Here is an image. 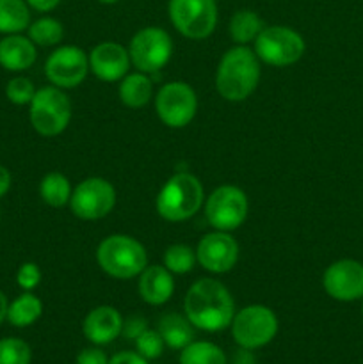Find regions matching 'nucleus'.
Instances as JSON below:
<instances>
[{"label":"nucleus","instance_id":"1","mask_svg":"<svg viewBox=\"0 0 363 364\" xmlns=\"http://www.w3.org/2000/svg\"><path fill=\"white\" fill-rule=\"evenodd\" d=\"M185 316L196 329L217 333L231 326L235 302L230 290L216 279H199L189 288L184 301Z\"/></svg>","mask_w":363,"mask_h":364},{"label":"nucleus","instance_id":"2","mask_svg":"<svg viewBox=\"0 0 363 364\" xmlns=\"http://www.w3.org/2000/svg\"><path fill=\"white\" fill-rule=\"evenodd\" d=\"M258 82L260 63L251 48L238 45L221 57L216 73V87L224 100L242 102L249 98Z\"/></svg>","mask_w":363,"mask_h":364},{"label":"nucleus","instance_id":"3","mask_svg":"<svg viewBox=\"0 0 363 364\" xmlns=\"http://www.w3.org/2000/svg\"><path fill=\"white\" fill-rule=\"evenodd\" d=\"M96 262L114 279H132L148 267V255L141 242L128 235H110L100 242Z\"/></svg>","mask_w":363,"mask_h":364},{"label":"nucleus","instance_id":"4","mask_svg":"<svg viewBox=\"0 0 363 364\" xmlns=\"http://www.w3.org/2000/svg\"><path fill=\"white\" fill-rule=\"evenodd\" d=\"M203 185L189 173L171 176L157 196V212L167 223H182L198 213L203 205Z\"/></svg>","mask_w":363,"mask_h":364},{"label":"nucleus","instance_id":"5","mask_svg":"<svg viewBox=\"0 0 363 364\" xmlns=\"http://www.w3.org/2000/svg\"><path fill=\"white\" fill-rule=\"evenodd\" d=\"M31 124L43 137L63 134L71 119V103L59 87H43L36 91L31 102Z\"/></svg>","mask_w":363,"mask_h":364},{"label":"nucleus","instance_id":"6","mask_svg":"<svg viewBox=\"0 0 363 364\" xmlns=\"http://www.w3.org/2000/svg\"><path fill=\"white\" fill-rule=\"evenodd\" d=\"M278 333V318L267 306H246L231 320V336L241 348L255 350L265 347Z\"/></svg>","mask_w":363,"mask_h":364},{"label":"nucleus","instance_id":"7","mask_svg":"<svg viewBox=\"0 0 363 364\" xmlns=\"http://www.w3.org/2000/svg\"><path fill=\"white\" fill-rule=\"evenodd\" d=\"M255 53L269 66L285 68L295 64L305 53V39L294 28L283 25L263 27L255 39Z\"/></svg>","mask_w":363,"mask_h":364},{"label":"nucleus","instance_id":"8","mask_svg":"<svg viewBox=\"0 0 363 364\" xmlns=\"http://www.w3.org/2000/svg\"><path fill=\"white\" fill-rule=\"evenodd\" d=\"M169 18L187 39H205L217 25L216 0H169Z\"/></svg>","mask_w":363,"mask_h":364},{"label":"nucleus","instance_id":"9","mask_svg":"<svg viewBox=\"0 0 363 364\" xmlns=\"http://www.w3.org/2000/svg\"><path fill=\"white\" fill-rule=\"evenodd\" d=\"M171 53H173V41L169 34L159 27H146L135 32L128 46L130 63L141 73L160 71L169 63Z\"/></svg>","mask_w":363,"mask_h":364},{"label":"nucleus","instance_id":"10","mask_svg":"<svg viewBox=\"0 0 363 364\" xmlns=\"http://www.w3.org/2000/svg\"><path fill=\"white\" fill-rule=\"evenodd\" d=\"M205 217L217 231L237 230L248 217V198L235 185H223L210 194L205 203Z\"/></svg>","mask_w":363,"mask_h":364},{"label":"nucleus","instance_id":"11","mask_svg":"<svg viewBox=\"0 0 363 364\" xmlns=\"http://www.w3.org/2000/svg\"><path fill=\"white\" fill-rule=\"evenodd\" d=\"M155 109L160 121L169 128H184L194 119L198 96L185 82H169L155 96Z\"/></svg>","mask_w":363,"mask_h":364},{"label":"nucleus","instance_id":"12","mask_svg":"<svg viewBox=\"0 0 363 364\" xmlns=\"http://www.w3.org/2000/svg\"><path fill=\"white\" fill-rule=\"evenodd\" d=\"M116 191L103 178H88L75 187L70 198V208L78 219L98 220L112 212Z\"/></svg>","mask_w":363,"mask_h":364},{"label":"nucleus","instance_id":"13","mask_svg":"<svg viewBox=\"0 0 363 364\" xmlns=\"http://www.w3.org/2000/svg\"><path fill=\"white\" fill-rule=\"evenodd\" d=\"M89 71V57L78 46H60L50 53L45 64V75L56 87L73 89L84 82Z\"/></svg>","mask_w":363,"mask_h":364},{"label":"nucleus","instance_id":"14","mask_svg":"<svg viewBox=\"0 0 363 364\" xmlns=\"http://www.w3.org/2000/svg\"><path fill=\"white\" fill-rule=\"evenodd\" d=\"M322 287L335 301H359L363 299V263L356 259L331 263L322 276Z\"/></svg>","mask_w":363,"mask_h":364},{"label":"nucleus","instance_id":"15","mask_svg":"<svg viewBox=\"0 0 363 364\" xmlns=\"http://www.w3.org/2000/svg\"><path fill=\"white\" fill-rule=\"evenodd\" d=\"M196 259L212 274L230 272L238 262V244L226 231L209 233L199 240Z\"/></svg>","mask_w":363,"mask_h":364},{"label":"nucleus","instance_id":"16","mask_svg":"<svg viewBox=\"0 0 363 364\" xmlns=\"http://www.w3.org/2000/svg\"><path fill=\"white\" fill-rule=\"evenodd\" d=\"M130 68V55L120 43H100L89 53V71L103 82H117Z\"/></svg>","mask_w":363,"mask_h":364},{"label":"nucleus","instance_id":"17","mask_svg":"<svg viewBox=\"0 0 363 364\" xmlns=\"http://www.w3.org/2000/svg\"><path fill=\"white\" fill-rule=\"evenodd\" d=\"M82 331L93 345H107L116 340L123 331V316L112 306H100L89 311Z\"/></svg>","mask_w":363,"mask_h":364},{"label":"nucleus","instance_id":"18","mask_svg":"<svg viewBox=\"0 0 363 364\" xmlns=\"http://www.w3.org/2000/svg\"><path fill=\"white\" fill-rule=\"evenodd\" d=\"M174 281L164 265L146 267L139 277V295L146 304L162 306L173 297Z\"/></svg>","mask_w":363,"mask_h":364},{"label":"nucleus","instance_id":"19","mask_svg":"<svg viewBox=\"0 0 363 364\" xmlns=\"http://www.w3.org/2000/svg\"><path fill=\"white\" fill-rule=\"evenodd\" d=\"M36 45L20 34L0 39V66L7 71H25L36 63Z\"/></svg>","mask_w":363,"mask_h":364},{"label":"nucleus","instance_id":"20","mask_svg":"<svg viewBox=\"0 0 363 364\" xmlns=\"http://www.w3.org/2000/svg\"><path fill=\"white\" fill-rule=\"evenodd\" d=\"M159 333L164 343L174 350H182L194 341V326L189 322L187 316L177 315V313H169L160 318Z\"/></svg>","mask_w":363,"mask_h":364},{"label":"nucleus","instance_id":"21","mask_svg":"<svg viewBox=\"0 0 363 364\" xmlns=\"http://www.w3.org/2000/svg\"><path fill=\"white\" fill-rule=\"evenodd\" d=\"M153 84L152 78L146 77V73H132L128 77L121 78L120 84V100L128 109H141L152 100Z\"/></svg>","mask_w":363,"mask_h":364},{"label":"nucleus","instance_id":"22","mask_svg":"<svg viewBox=\"0 0 363 364\" xmlns=\"http://www.w3.org/2000/svg\"><path fill=\"white\" fill-rule=\"evenodd\" d=\"M31 25V11L25 0H0V32L20 34Z\"/></svg>","mask_w":363,"mask_h":364},{"label":"nucleus","instance_id":"23","mask_svg":"<svg viewBox=\"0 0 363 364\" xmlns=\"http://www.w3.org/2000/svg\"><path fill=\"white\" fill-rule=\"evenodd\" d=\"M43 302L31 291H25L14 299L7 308V320L14 327H28L41 316Z\"/></svg>","mask_w":363,"mask_h":364},{"label":"nucleus","instance_id":"24","mask_svg":"<svg viewBox=\"0 0 363 364\" xmlns=\"http://www.w3.org/2000/svg\"><path fill=\"white\" fill-rule=\"evenodd\" d=\"M262 31L263 21L255 11H237L230 20V36L237 45H248V43L255 41Z\"/></svg>","mask_w":363,"mask_h":364},{"label":"nucleus","instance_id":"25","mask_svg":"<svg viewBox=\"0 0 363 364\" xmlns=\"http://www.w3.org/2000/svg\"><path fill=\"white\" fill-rule=\"evenodd\" d=\"M39 196L52 208H63L70 203V181L60 173H48L39 183Z\"/></svg>","mask_w":363,"mask_h":364},{"label":"nucleus","instance_id":"26","mask_svg":"<svg viewBox=\"0 0 363 364\" xmlns=\"http://www.w3.org/2000/svg\"><path fill=\"white\" fill-rule=\"evenodd\" d=\"M180 364H226V355L209 341H192L182 348Z\"/></svg>","mask_w":363,"mask_h":364},{"label":"nucleus","instance_id":"27","mask_svg":"<svg viewBox=\"0 0 363 364\" xmlns=\"http://www.w3.org/2000/svg\"><path fill=\"white\" fill-rule=\"evenodd\" d=\"M64 38L63 23L56 18H39L28 25V39L39 46L59 45Z\"/></svg>","mask_w":363,"mask_h":364},{"label":"nucleus","instance_id":"28","mask_svg":"<svg viewBox=\"0 0 363 364\" xmlns=\"http://www.w3.org/2000/svg\"><path fill=\"white\" fill-rule=\"evenodd\" d=\"M196 251L185 244L169 245L164 252V267L171 274H187L194 269Z\"/></svg>","mask_w":363,"mask_h":364},{"label":"nucleus","instance_id":"29","mask_svg":"<svg viewBox=\"0 0 363 364\" xmlns=\"http://www.w3.org/2000/svg\"><path fill=\"white\" fill-rule=\"evenodd\" d=\"M31 347L20 338L0 340V364H31Z\"/></svg>","mask_w":363,"mask_h":364},{"label":"nucleus","instance_id":"30","mask_svg":"<svg viewBox=\"0 0 363 364\" xmlns=\"http://www.w3.org/2000/svg\"><path fill=\"white\" fill-rule=\"evenodd\" d=\"M36 95L34 84L25 77L11 78L6 85V96L14 105H27L32 102Z\"/></svg>","mask_w":363,"mask_h":364},{"label":"nucleus","instance_id":"31","mask_svg":"<svg viewBox=\"0 0 363 364\" xmlns=\"http://www.w3.org/2000/svg\"><path fill=\"white\" fill-rule=\"evenodd\" d=\"M164 343L162 336H160L159 331H149L146 329L141 336L135 340V348H137V354H141L144 359H157L162 355Z\"/></svg>","mask_w":363,"mask_h":364},{"label":"nucleus","instance_id":"32","mask_svg":"<svg viewBox=\"0 0 363 364\" xmlns=\"http://www.w3.org/2000/svg\"><path fill=\"white\" fill-rule=\"evenodd\" d=\"M16 283L23 291L34 290V288L41 283V270H39V267L32 262L23 263V265L18 269Z\"/></svg>","mask_w":363,"mask_h":364},{"label":"nucleus","instance_id":"33","mask_svg":"<svg viewBox=\"0 0 363 364\" xmlns=\"http://www.w3.org/2000/svg\"><path fill=\"white\" fill-rule=\"evenodd\" d=\"M146 329H148V323H146V320L142 318V316H130L127 322H123V331H121V334H125L128 340L135 341Z\"/></svg>","mask_w":363,"mask_h":364},{"label":"nucleus","instance_id":"34","mask_svg":"<svg viewBox=\"0 0 363 364\" xmlns=\"http://www.w3.org/2000/svg\"><path fill=\"white\" fill-rule=\"evenodd\" d=\"M77 364H109V358L100 348H84L77 355Z\"/></svg>","mask_w":363,"mask_h":364},{"label":"nucleus","instance_id":"35","mask_svg":"<svg viewBox=\"0 0 363 364\" xmlns=\"http://www.w3.org/2000/svg\"><path fill=\"white\" fill-rule=\"evenodd\" d=\"M109 364H148V359L137 352H120L109 359Z\"/></svg>","mask_w":363,"mask_h":364},{"label":"nucleus","instance_id":"36","mask_svg":"<svg viewBox=\"0 0 363 364\" xmlns=\"http://www.w3.org/2000/svg\"><path fill=\"white\" fill-rule=\"evenodd\" d=\"M28 4V7L39 11V13H46V11L56 9L60 4V0H25Z\"/></svg>","mask_w":363,"mask_h":364},{"label":"nucleus","instance_id":"37","mask_svg":"<svg viewBox=\"0 0 363 364\" xmlns=\"http://www.w3.org/2000/svg\"><path fill=\"white\" fill-rule=\"evenodd\" d=\"M11 173L6 169L4 166H0V198H4V196L9 192L11 188Z\"/></svg>","mask_w":363,"mask_h":364},{"label":"nucleus","instance_id":"38","mask_svg":"<svg viewBox=\"0 0 363 364\" xmlns=\"http://www.w3.org/2000/svg\"><path fill=\"white\" fill-rule=\"evenodd\" d=\"M233 364H255V358H253L251 350H248V348H241V350L235 354Z\"/></svg>","mask_w":363,"mask_h":364},{"label":"nucleus","instance_id":"39","mask_svg":"<svg viewBox=\"0 0 363 364\" xmlns=\"http://www.w3.org/2000/svg\"><path fill=\"white\" fill-rule=\"evenodd\" d=\"M7 308H9V302L7 297L4 295V291H0V323L7 318Z\"/></svg>","mask_w":363,"mask_h":364},{"label":"nucleus","instance_id":"40","mask_svg":"<svg viewBox=\"0 0 363 364\" xmlns=\"http://www.w3.org/2000/svg\"><path fill=\"white\" fill-rule=\"evenodd\" d=\"M98 2H102V4H116L117 0H98Z\"/></svg>","mask_w":363,"mask_h":364},{"label":"nucleus","instance_id":"41","mask_svg":"<svg viewBox=\"0 0 363 364\" xmlns=\"http://www.w3.org/2000/svg\"><path fill=\"white\" fill-rule=\"evenodd\" d=\"M362 315H363V304H362Z\"/></svg>","mask_w":363,"mask_h":364}]
</instances>
